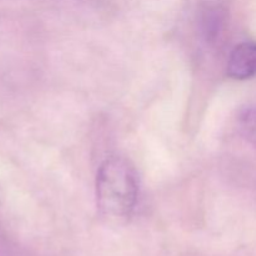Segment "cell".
<instances>
[{"instance_id":"cell-1","label":"cell","mask_w":256,"mask_h":256,"mask_svg":"<svg viewBox=\"0 0 256 256\" xmlns=\"http://www.w3.org/2000/svg\"><path fill=\"white\" fill-rule=\"evenodd\" d=\"M139 196V182L134 168L124 158L105 160L98 172V209L102 218L114 222L132 216Z\"/></svg>"},{"instance_id":"cell-3","label":"cell","mask_w":256,"mask_h":256,"mask_svg":"<svg viewBox=\"0 0 256 256\" xmlns=\"http://www.w3.org/2000/svg\"><path fill=\"white\" fill-rule=\"evenodd\" d=\"M228 12L222 0H206L200 8V26L208 42H215L224 29Z\"/></svg>"},{"instance_id":"cell-2","label":"cell","mask_w":256,"mask_h":256,"mask_svg":"<svg viewBox=\"0 0 256 256\" xmlns=\"http://www.w3.org/2000/svg\"><path fill=\"white\" fill-rule=\"evenodd\" d=\"M228 75L236 80L256 76V42H242L235 46L228 62Z\"/></svg>"},{"instance_id":"cell-4","label":"cell","mask_w":256,"mask_h":256,"mask_svg":"<svg viewBox=\"0 0 256 256\" xmlns=\"http://www.w3.org/2000/svg\"><path fill=\"white\" fill-rule=\"evenodd\" d=\"M239 129L242 136L256 148V108H250L240 114Z\"/></svg>"}]
</instances>
